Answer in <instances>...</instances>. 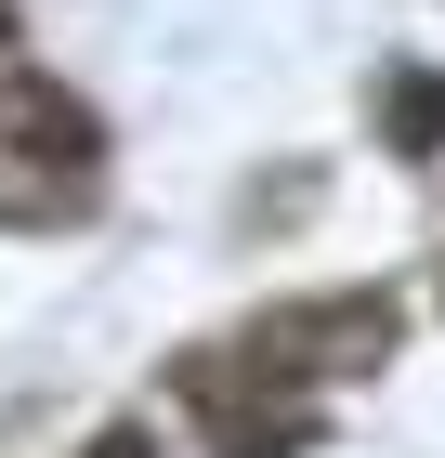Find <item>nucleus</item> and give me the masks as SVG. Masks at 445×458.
I'll return each instance as SVG.
<instances>
[{
  "mask_svg": "<svg viewBox=\"0 0 445 458\" xmlns=\"http://www.w3.org/2000/svg\"><path fill=\"white\" fill-rule=\"evenodd\" d=\"M92 458H158V432H144V420H118V432H92Z\"/></svg>",
  "mask_w": 445,
  "mask_h": 458,
  "instance_id": "obj_3",
  "label": "nucleus"
},
{
  "mask_svg": "<svg viewBox=\"0 0 445 458\" xmlns=\"http://www.w3.org/2000/svg\"><path fill=\"white\" fill-rule=\"evenodd\" d=\"M0 39H13V0H0Z\"/></svg>",
  "mask_w": 445,
  "mask_h": 458,
  "instance_id": "obj_4",
  "label": "nucleus"
},
{
  "mask_svg": "<svg viewBox=\"0 0 445 458\" xmlns=\"http://www.w3.org/2000/svg\"><path fill=\"white\" fill-rule=\"evenodd\" d=\"M380 131H393V157H432V144H445V79L406 66L393 92H380Z\"/></svg>",
  "mask_w": 445,
  "mask_h": 458,
  "instance_id": "obj_2",
  "label": "nucleus"
},
{
  "mask_svg": "<svg viewBox=\"0 0 445 458\" xmlns=\"http://www.w3.org/2000/svg\"><path fill=\"white\" fill-rule=\"evenodd\" d=\"M0 131L27 144V171H92V118L66 106V92H53V79H0Z\"/></svg>",
  "mask_w": 445,
  "mask_h": 458,
  "instance_id": "obj_1",
  "label": "nucleus"
}]
</instances>
